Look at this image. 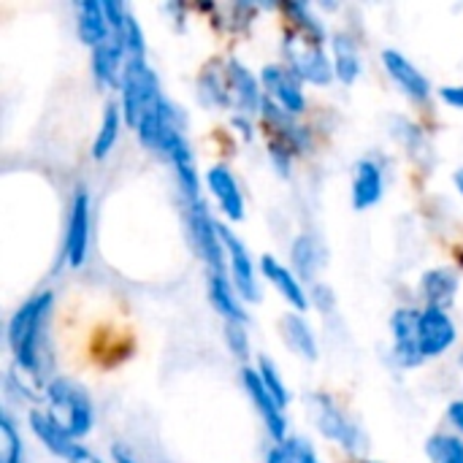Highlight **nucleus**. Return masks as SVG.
Wrapping results in <instances>:
<instances>
[{
  "label": "nucleus",
  "mask_w": 463,
  "mask_h": 463,
  "mask_svg": "<svg viewBox=\"0 0 463 463\" xmlns=\"http://www.w3.org/2000/svg\"><path fill=\"white\" fill-rule=\"evenodd\" d=\"M201 98L220 109L252 114L263 109L266 95L260 92V81L244 62L228 60V62H212L201 73Z\"/></svg>",
  "instance_id": "obj_1"
},
{
  "label": "nucleus",
  "mask_w": 463,
  "mask_h": 463,
  "mask_svg": "<svg viewBox=\"0 0 463 463\" xmlns=\"http://www.w3.org/2000/svg\"><path fill=\"white\" fill-rule=\"evenodd\" d=\"M52 301H54L52 290L35 293L14 312V317L8 323V345L16 358V366L33 377H38L41 366H43L41 345L46 336V320L52 312Z\"/></svg>",
  "instance_id": "obj_2"
},
{
  "label": "nucleus",
  "mask_w": 463,
  "mask_h": 463,
  "mask_svg": "<svg viewBox=\"0 0 463 463\" xmlns=\"http://www.w3.org/2000/svg\"><path fill=\"white\" fill-rule=\"evenodd\" d=\"M43 399L49 404L46 412H52V418L73 439H81V437H87L92 431V426H95V407H92L90 393L79 383L57 377V380H52L46 385Z\"/></svg>",
  "instance_id": "obj_3"
},
{
  "label": "nucleus",
  "mask_w": 463,
  "mask_h": 463,
  "mask_svg": "<svg viewBox=\"0 0 463 463\" xmlns=\"http://www.w3.org/2000/svg\"><path fill=\"white\" fill-rule=\"evenodd\" d=\"M119 95H122L119 109H122L125 122L133 130H138L144 117L152 114L163 103L157 73L152 71V65H146V60H128V65L122 71Z\"/></svg>",
  "instance_id": "obj_4"
},
{
  "label": "nucleus",
  "mask_w": 463,
  "mask_h": 463,
  "mask_svg": "<svg viewBox=\"0 0 463 463\" xmlns=\"http://www.w3.org/2000/svg\"><path fill=\"white\" fill-rule=\"evenodd\" d=\"M282 54L288 68L304 81V84H315V87H328L336 79L334 71V60L326 54L323 43H315L304 35H298L296 30H290L285 35L282 43Z\"/></svg>",
  "instance_id": "obj_5"
},
{
  "label": "nucleus",
  "mask_w": 463,
  "mask_h": 463,
  "mask_svg": "<svg viewBox=\"0 0 463 463\" xmlns=\"http://www.w3.org/2000/svg\"><path fill=\"white\" fill-rule=\"evenodd\" d=\"M309 407H312V418L317 431L336 442L339 448L350 450V453H364L366 448V437L361 431V426L326 393H312L309 396Z\"/></svg>",
  "instance_id": "obj_6"
},
{
  "label": "nucleus",
  "mask_w": 463,
  "mask_h": 463,
  "mask_svg": "<svg viewBox=\"0 0 463 463\" xmlns=\"http://www.w3.org/2000/svg\"><path fill=\"white\" fill-rule=\"evenodd\" d=\"M187 228H190L193 247L201 255V260H206L209 271L225 274L228 255H225V241H222V225L212 220L203 201L187 203Z\"/></svg>",
  "instance_id": "obj_7"
},
{
  "label": "nucleus",
  "mask_w": 463,
  "mask_h": 463,
  "mask_svg": "<svg viewBox=\"0 0 463 463\" xmlns=\"http://www.w3.org/2000/svg\"><path fill=\"white\" fill-rule=\"evenodd\" d=\"M260 84H263V95L274 106H279L290 117L304 114V109H307L304 81L288 65H266L260 71Z\"/></svg>",
  "instance_id": "obj_8"
},
{
  "label": "nucleus",
  "mask_w": 463,
  "mask_h": 463,
  "mask_svg": "<svg viewBox=\"0 0 463 463\" xmlns=\"http://www.w3.org/2000/svg\"><path fill=\"white\" fill-rule=\"evenodd\" d=\"M90 252V195L87 190H76L68 212V225H65V241H62V255L71 269L84 266Z\"/></svg>",
  "instance_id": "obj_9"
},
{
  "label": "nucleus",
  "mask_w": 463,
  "mask_h": 463,
  "mask_svg": "<svg viewBox=\"0 0 463 463\" xmlns=\"http://www.w3.org/2000/svg\"><path fill=\"white\" fill-rule=\"evenodd\" d=\"M458 339L456 323L445 309L437 307H426L420 309V320H418V347L423 353V358H439L445 355Z\"/></svg>",
  "instance_id": "obj_10"
},
{
  "label": "nucleus",
  "mask_w": 463,
  "mask_h": 463,
  "mask_svg": "<svg viewBox=\"0 0 463 463\" xmlns=\"http://www.w3.org/2000/svg\"><path fill=\"white\" fill-rule=\"evenodd\" d=\"M222 241H225V255H228V274H231L236 293L244 301L255 304L260 298V290H258V274H255V263L250 258V250L225 225H222Z\"/></svg>",
  "instance_id": "obj_11"
},
{
  "label": "nucleus",
  "mask_w": 463,
  "mask_h": 463,
  "mask_svg": "<svg viewBox=\"0 0 463 463\" xmlns=\"http://www.w3.org/2000/svg\"><path fill=\"white\" fill-rule=\"evenodd\" d=\"M241 383H244V391H247L252 407H255L258 415L263 418V423H266L271 439H274V442H285V439H288V418H285V410H282V407L277 404V399L269 393V388L263 385L258 369H250V366H247V369L241 372Z\"/></svg>",
  "instance_id": "obj_12"
},
{
  "label": "nucleus",
  "mask_w": 463,
  "mask_h": 463,
  "mask_svg": "<svg viewBox=\"0 0 463 463\" xmlns=\"http://www.w3.org/2000/svg\"><path fill=\"white\" fill-rule=\"evenodd\" d=\"M418 320H420V309H396L391 317L393 361L402 369H418L426 361L418 347Z\"/></svg>",
  "instance_id": "obj_13"
},
{
  "label": "nucleus",
  "mask_w": 463,
  "mask_h": 463,
  "mask_svg": "<svg viewBox=\"0 0 463 463\" xmlns=\"http://www.w3.org/2000/svg\"><path fill=\"white\" fill-rule=\"evenodd\" d=\"M383 65L388 71V76L396 81V87L415 103H423L431 98V81L426 79V73L418 71V65H412L402 52L396 49H385L383 52Z\"/></svg>",
  "instance_id": "obj_14"
},
{
  "label": "nucleus",
  "mask_w": 463,
  "mask_h": 463,
  "mask_svg": "<svg viewBox=\"0 0 463 463\" xmlns=\"http://www.w3.org/2000/svg\"><path fill=\"white\" fill-rule=\"evenodd\" d=\"M206 187L214 195L220 212L231 222H241L244 220V195H241V187H239L233 171L228 165H212L206 171Z\"/></svg>",
  "instance_id": "obj_15"
},
{
  "label": "nucleus",
  "mask_w": 463,
  "mask_h": 463,
  "mask_svg": "<svg viewBox=\"0 0 463 463\" xmlns=\"http://www.w3.org/2000/svg\"><path fill=\"white\" fill-rule=\"evenodd\" d=\"M260 274L274 285V290H277L298 315L309 309V293H307L304 282L296 277L293 269L282 266L274 255H263V258H260Z\"/></svg>",
  "instance_id": "obj_16"
},
{
  "label": "nucleus",
  "mask_w": 463,
  "mask_h": 463,
  "mask_svg": "<svg viewBox=\"0 0 463 463\" xmlns=\"http://www.w3.org/2000/svg\"><path fill=\"white\" fill-rule=\"evenodd\" d=\"M128 65V52L117 35L92 49V76L100 87H119L122 71Z\"/></svg>",
  "instance_id": "obj_17"
},
{
  "label": "nucleus",
  "mask_w": 463,
  "mask_h": 463,
  "mask_svg": "<svg viewBox=\"0 0 463 463\" xmlns=\"http://www.w3.org/2000/svg\"><path fill=\"white\" fill-rule=\"evenodd\" d=\"M383 193H385L383 168L369 157L358 160L353 168V206L355 209H372L383 201Z\"/></svg>",
  "instance_id": "obj_18"
},
{
  "label": "nucleus",
  "mask_w": 463,
  "mask_h": 463,
  "mask_svg": "<svg viewBox=\"0 0 463 463\" xmlns=\"http://www.w3.org/2000/svg\"><path fill=\"white\" fill-rule=\"evenodd\" d=\"M27 420H30V429H33V434L38 437V442H41L49 453H54L57 458L68 461V456L73 453V448H76L79 442H76V439L52 418V412L33 410Z\"/></svg>",
  "instance_id": "obj_19"
},
{
  "label": "nucleus",
  "mask_w": 463,
  "mask_h": 463,
  "mask_svg": "<svg viewBox=\"0 0 463 463\" xmlns=\"http://www.w3.org/2000/svg\"><path fill=\"white\" fill-rule=\"evenodd\" d=\"M209 301L212 307L225 317V323H241L247 326V309L241 304V296L236 293L233 282L220 274V271H209Z\"/></svg>",
  "instance_id": "obj_20"
},
{
  "label": "nucleus",
  "mask_w": 463,
  "mask_h": 463,
  "mask_svg": "<svg viewBox=\"0 0 463 463\" xmlns=\"http://www.w3.org/2000/svg\"><path fill=\"white\" fill-rule=\"evenodd\" d=\"M76 30H79L81 43H87L92 49L114 35L103 3H95V0H81L76 5Z\"/></svg>",
  "instance_id": "obj_21"
},
{
  "label": "nucleus",
  "mask_w": 463,
  "mask_h": 463,
  "mask_svg": "<svg viewBox=\"0 0 463 463\" xmlns=\"http://www.w3.org/2000/svg\"><path fill=\"white\" fill-rule=\"evenodd\" d=\"M420 288H423V296L429 301V307H437V309H450L456 304V296H458V277L456 271L450 269H429L420 279Z\"/></svg>",
  "instance_id": "obj_22"
},
{
  "label": "nucleus",
  "mask_w": 463,
  "mask_h": 463,
  "mask_svg": "<svg viewBox=\"0 0 463 463\" xmlns=\"http://www.w3.org/2000/svg\"><path fill=\"white\" fill-rule=\"evenodd\" d=\"M293 271L301 282H312L317 271L326 266V250L315 236H298L290 247Z\"/></svg>",
  "instance_id": "obj_23"
},
{
  "label": "nucleus",
  "mask_w": 463,
  "mask_h": 463,
  "mask_svg": "<svg viewBox=\"0 0 463 463\" xmlns=\"http://www.w3.org/2000/svg\"><path fill=\"white\" fill-rule=\"evenodd\" d=\"M279 334L282 339L288 342V347L307 358V361H315L317 358V339H315V331L309 328V323L298 315V312H290L279 320Z\"/></svg>",
  "instance_id": "obj_24"
},
{
  "label": "nucleus",
  "mask_w": 463,
  "mask_h": 463,
  "mask_svg": "<svg viewBox=\"0 0 463 463\" xmlns=\"http://www.w3.org/2000/svg\"><path fill=\"white\" fill-rule=\"evenodd\" d=\"M334 71L342 84H353L361 76V54L350 35L336 33L334 35Z\"/></svg>",
  "instance_id": "obj_25"
},
{
  "label": "nucleus",
  "mask_w": 463,
  "mask_h": 463,
  "mask_svg": "<svg viewBox=\"0 0 463 463\" xmlns=\"http://www.w3.org/2000/svg\"><path fill=\"white\" fill-rule=\"evenodd\" d=\"M122 109L117 103H106L103 109V119H100V128H98V136L92 141V157L95 160H103L109 157V152L114 149L117 138H119V128H122Z\"/></svg>",
  "instance_id": "obj_26"
},
{
  "label": "nucleus",
  "mask_w": 463,
  "mask_h": 463,
  "mask_svg": "<svg viewBox=\"0 0 463 463\" xmlns=\"http://www.w3.org/2000/svg\"><path fill=\"white\" fill-rule=\"evenodd\" d=\"M282 11L290 16V22L296 24V33L315 41V43H326V24L312 14V8L307 3H285Z\"/></svg>",
  "instance_id": "obj_27"
},
{
  "label": "nucleus",
  "mask_w": 463,
  "mask_h": 463,
  "mask_svg": "<svg viewBox=\"0 0 463 463\" xmlns=\"http://www.w3.org/2000/svg\"><path fill=\"white\" fill-rule=\"evenodd\" d=\"M266 463H320L315 448L301 437H288L285 442H277L269 453Z\"/></svg>",
  "instance_id": "obj_28"
},
{
  "label": "nucleus",
  "mask_w": 463,
  "mask_h": 463,
  "mask_svg": "<svg viewBox=\"0 0 463 463\" xmlns=\"http://www.w3.org/2000/svg\"><path fill=\"white\" fill-rule=\"evenodd\" d=\"M426 456L431 463H463V439L458 434H434L426 442Z\"/></svg>",
  "instance_id": "obj_29"
},
{
  "label": "nucleus",
  "mask_w": 463,
  "mask_h": 463,
  "mask_svg": "<svg viewBox=\"0 0 463 463\" xmlns=\"http://www.w3.org/2000/svg\"><path fill=\"white\" fill-rule=\"evenodd\" d=\"M114 35L122 41V46H125V52H128V60H144V54H146V41H144L141 24H138V19L133 16V11L125 14L122 24L114 30Z\"/></svg>",
  "instance_id": "obj_30"
},
{
  "label": "nucleus",
  "mask_w": 463,
  "mask_h": 463,
  "mask_svg": "<svg viewBox=\"0 0 463 463\" xmlns=\"http://www.w3.org/2000/svg\"><path fill=\"white\" fill-rule=\"evenodd\" d=\"M0 463H24V445L8 412L0 415Z\"/></svg>",
  "instance_id": "obj_31"
},
{
  "label": "nucleus",
  "mask_w": 463,
  "mask_h": 463,
  "mask_svg": "<svg viewBox=\"0 0 463 463\" xmlns=\"http://www.w3.org/2000/svg\"><path fill=\"white\" fill-rule=\"evenodd\" d=\"M393 125H396V136H399V141H404V146L410 149V155L412 157H418V160H431V146H429V138L423 136V130L418 128V125H412L410 119H393Z\"/></svg>",
  "instance_id": "obj_32"
},
{
  "label": "nucleus",
  "mask_w": 463,
  "mask_h": 463,
  "mask_svg": "<svg viewBox=\"0 0 463 463\" xmlns=\"http://www.w3.org/2000/svg\"><path fill=\"white\" fill-rule=\"evenodd\" d=\"M258 374H260V380H263V385L269 388V393L277 399V404L285 410L288 404H290V391H288V385H285V380H282V374L277 372V366H274V361L271 358H260L258 361Z\"/></svg>",
  "instance_id": "obj_33"
},
{
  "label": "nucleus",
  "mask_w": 463,
  "mask_h": 463,
  "mask_svg": "<svg viewBox=\"0 0 463 463\" xmlns=\"http://www.w3.org/2000/svg\"><path fill=\"white\" fill-rule=\"evenodd\" d=\"M225 342H228L231 353L239 361H247V355H250V334H247V326H241V323H225Z\"/></svg>",
  "instance_id": "obj_34"
},
{
  "label": "nucleus",
  "mask_w": 463,
  "mask_h": 463,
  "mask_svg": "<svg viewBox=\"0 0 463 463\" xmlns=\"http://www.w3.org/2000/svg\"><path fill=\"white\" fill-rule=\"evenodd\" d=\"M439 98L453 106V109H463V84H448L439 90Z\"/></svg>",
  "instance_id": "obj_35"
},
{
  "label": "nucleus",
  "mask_w": 463,
  "mask_h": 463,
  "mask_svg": "<svg viewBox=\"0 0 463 463\" xmlns=\"http://www.w3.org/2000/svg\"><path fill=\"white\" fill-rule=\"evenodd\" d=\"M68 463H103L92 450H87V448H81V445H76L73 448V453L68 456Z\"/></svg>",
  "instance_id": "obj_36"
},
{
  "label": "nucleus",
  "mask_w": 463,
  "mask_h": 463,
  "mask_svg": "<svg viewBox=\"0 0 463 463\" xmlns=\"http://www.w3.org/2000/svg\"><path fill=\"white\" fill-rule=\"evenodd\" d=\"M448 420L453 423V429H456L458 434H463V399L453 402V404L448 407Z\"/></svg>",
  "instance_id": "obj_37"
},
{
  "label": "nucleus",
  "mask_w": 463,
  "mask_h": 463,
  "mask_svg": "<svg viewBox=\"0 0 463 463\" xmlns=\"http://www.w3.org/2000/svg\"><path fill=\"white\" fill-rule=\"evenodd\" d=\"M111 456H114V463H138V458L133 456V450L125 448V445H114L111 448Z\"/></svg>",
  "instance_id": "obj_38"
},
{
  "label": "nucleus",
  "mask_w": 463,
  "mask_h": 463,
  "mask_svg": "<svg viewBox=\"0 0 463 463\" xmlns=\"http://www.w3.org/2000/svg\"><path fill=\"white\" fill-rule=\"evenodd\" d=\"M453 182H456V187H458V193L463 195V168H458L456 171V176H453Z\"/></svg>",
  "instance_id": "obj_39"
}]
</instances>
